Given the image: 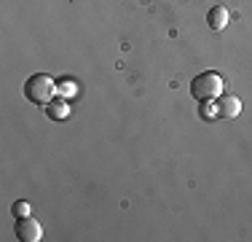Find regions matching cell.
<instances>
[{
  "instance_id": "6da1fadb",
  "label": "cell",
  "mask_w": 252,
  "mask_h": 242,
  "mask_svg": "<svg viewBox=\"0 0 252 242\" xmlns=\"http://www.w3.org/2000/svg\"><path fill=\"white\" fill-rule=\"evenodd\" d=\"M57 94V81L49 73H35L25 81V97L32 105H49Z\"/></svg>"
},
{
  "instance_id": "7a4b0ae2",
  "label": "cell",
  "mask_w": 252,
  "mask_h": 242,
  "mask_svg": "<svg viewBox=\"0 0 252 242\" xmlns=\"http://www.w3.org/2000/svg\"><path fill=\"white\" fill-rule=\"evenodd\" d=\"M223 76L215 70H204L199 76L190 81V94L196 97L199 102H207V100H218L220 94H223Z\"/></svg>"
},
{
  "instance_id": "3957f363",
  "label": "cell",
  "mask_w": 252,
  "mask_h": 242,
  "mask_svg": "<svg viewBox=\"0 0 252 242\" xmlns=\"http://www.w3.org/2000/svg\"><path fill=\"white\" fill-rule=\"evenodd\" d=\"M16 237L22 242H38V240H43V229H40V223L30 215L16 218Z\"/></svg>"
},
{
  "instance_id": "277c9868",
  "label": "cell",
  "mask_w": 252,
  "mask_h": 242,
  "mask_svg": "<svg viewBox=\"0 0 252 242\" xmlns=\"http://www.w3.org/2000/svg\"><path fill=\"white\" fill-rule=\"evenodd\" d=\"M218 113H220V119H236L242 113V100L233 94H220L218 97Z\"/></svg>"
},
{
  "instance_id": "5b68a950",
  "label": "cell",
  "mask_w": 252,
  "mask_h": 242,
  "mask_svg": "<svg viewBox=\"0 0 252 242\" xmlns=\"http://www.w3.org/2000/svg\"><path fill=\"white\" fill-rule=\"evenodd\" d=\"M207 22H209V27H212V30H223L225 24L231 22V14H228L225 5H212L209 14H207Z\"/></svg>"
},
{
  "instance_id": "8992f818",
  "label": "cell",
  "mask_w": 252,
  "mask_h": 242,
  "mask_svg": "<svg viewBox=\"0 0 252 242\" xmlns=\"http://www.w3.org/2000/svg\"><path fill=\"white\" fill-rule=\"evenodd\" d=\"M46 113H49V119H54V121H64V119L70 116L67 100H64V97H59V100H51L49 105H46Z\"/></svg>"
},
{
  "instance_id": "52a82bcc",
  "label": "cell",
  "mask_w": 252,
  "mask_h": 242,
  "mask_svg": "<svg viewBox=\"0 0 252 242\" xmlns=\"http://www.w3.org/2000/svg\"><path fill=\"white\" fill-rule=\"evenodd\" d=\"M201 116H204V119H220V113H218V100L201 102Z\"/></svg>"
},
{
  "instance_id": "ba28073f",
  "label": "cell",
  "mask_w": 252,
  "mask_h": 242,
  "mask_svg": "<svg viewBox=\"0 0 252 242\" xmlns=\"http://www.w3.org/2000/svg\"><path fill=\"white\" fill-rule=\"evenodd\" d=\"M11 213H14L16 218H27L32 210H30V202H25V199H19V202L11 204Z\"/></svg>"
},
{
  "instance_id": "9c48e42d",
  "label": "cell",
  "mask_w": 252,
  "mask_h": 242,
  "mask_svg": "<svg viewBox=\"0 0 252 242\" xmlns=\"http://www.w3.org/2000/svg\"><path fill=\"white\" fill-rule=\"evenodd\" d=\"M62 86H64V89H62V92H64V94H73V92H75V83H73V81H67V83H62Z\"/></svg>"
}]
</instances>
